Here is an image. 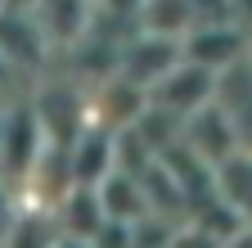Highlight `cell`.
Returning a JSON list of instances; mask_svg holds the SVG:
<instances>
[{
  "label": "cell",
  "instance_id": "cell-9",
  "mask_svg": "<svg viewBox=\"0 0 252 248\" xmlns=\"http://www.w3.org/2000/svg\"><path fill=\"white\" fill-rule=\"evenodd\" d=\"M50 248H90V239H72V235H59V230H54Z\"/></svg>",
  "mask_w": 252,
  "mask_h": 248
},
{
  "label": "cell",
  "instance_id": "cell-6",
  "mask_svg": "<svg viewBox=\"0 0 252 248\" xmlns=\"http://www.w3.org/2000/svg\"><path fill=\"white\" fill-rule=\"evenodd\" d=\"M135 27H140V32H153V36H171V41H180L189 27H194L189 0H144L140 14H135Z\"/></svg>",
  "mask_w": 252,
  "mask_h": 248
},
{
  "label": "cell",
  "instance_id": "cell-4",
  "mask_svg": "<svg viewBox=\"0 0 252 248\" xmlns=\"http://www.w3.org/2000/svg\"><path fill=\"white\" fill-rule=\"evenodd\" d=\"M27 14L36 18L50 50H72L94 23V0H36Z\"/></svg>",
  "mask_w": 252,
  "mask_h": 248
},
{
  "label": "cell",
  "instance_id": "cell-2",
  "mask_svg": "<svg viewBox=\"0 0 252 248\" xmlns=\"http://www.w3.org/2000/svg\"><path fill=\"white\" fill-rule=\"evenodd\" d=\"M180 64V41L171 36H153V32H126L122 50H117V77H126L131 86H140L144 95H149V86L153 81H162L171 68Z\"/></svg>",
  "mask_w": 252,
  "mask_h": 248
},
{
  "label": "cell",
  "instance_id": "cell-1",
  "mask_svg": "<svg viewBox=\"0 0 252 248\" xmlns=\"http://www.w3.org/2000/svg\"><path fill=\"white\" fill-rule=\"evenodd\" d=\"M216 90H220V77H216V72H207V68H198V64H189V59H180L162 81L149 86V104H153L158 113L185 122V117H194L198 108H207V104L216 100Z\"/></svg>",
  "mask_w": 252,
  "mask_h": 248
},
{
  "label": "cell",
  "instance_id": "cell-5",
  "mask_svg": "<svg viewBox=\"0 0 252 248\" xmlns=\"http://www.w3.org/2000/svg\"><path fill=\"white\" fill-rule=\"evenodd\" d=\"M45 36H41V27H36V18H32L27 9H0V59L23 77V72H32L45 59Z\"/></svg>",
  "mask_w": 252,
  "mask_h": 248
},
{
  "label": "cell",
  "instance_id": "cell-7",
  "mask_svg": "<svg viewBox=\"0 0 252 248\" xmlns=\"http://www.w3.org/2000/svg\"><path fill=\"white\" fill-rule=\"evenodd\" d=\"M140 5H144V0H94V14H113V18H131L135 23Z\"/></svg>",
  "mask_w": 252,
  "mask_h": 248
},
{
  "label": "cell",
  "instance_id": "cell-3",
  "mask_svg": "<svg viewBox=\"0 0 252 248\" xmlns=\"http://www.w3.org/2000/svg\"><path fill=\"white\" fill-rule=\"evenodd\" d=\"M252 54V41L239 32L234 23H207V27H189L180 36V59L198 64L216 77H225L230 68H243V59Z\"/></svg>",
  "mask_w": 252,
  "mask_h": 248
},
{
  "label": "cell",
  "instance_id": "cell-8",
  "mask_svg": "<svg viewBox=\"0 0 252 248\" xmlns=\"http://www.w3.org/2000/svg\"><path fill=\"white\" fill-rule=\"evenodd\" d=\"M14 81H18V72L0 59V104H9V90H14Z\"/></svg>",
  "mask_w": 252,
  "mask_h": 248
}]
</instances>
